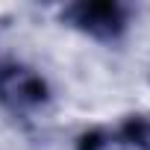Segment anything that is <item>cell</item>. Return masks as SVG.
<instances>
[{"label": "cell", "mask_w": 150, "mask_h": 150, "mask_svg": "<svg viewBox=\"0 0 150 150\" xmlns=\"http://www.w3.org/2000/svg\"><path fill=\"white\" fill-rule=\"evenodd\" d=\"M0 100L15 109L35 106L44 100V83L27 68H18V65L0 68Z\"/></svg>", "instance_id": "obj_1"}, {"label": "cell", "mask_w": 150, "mask_h": 150, "mask_svg": "<svg viewBox=\"0 0 150 150\" xmlns=\"http://www.w3.org/2000/svg\"><path fill=\"white\" fill-rule=\"evenodd\" d=\"M68 18L77 27L94 33V35H115L124 27L121 9L112 6V3H80L68 12Z\"/></svg>", "instance_id": "obj_2"}]
</instances>
